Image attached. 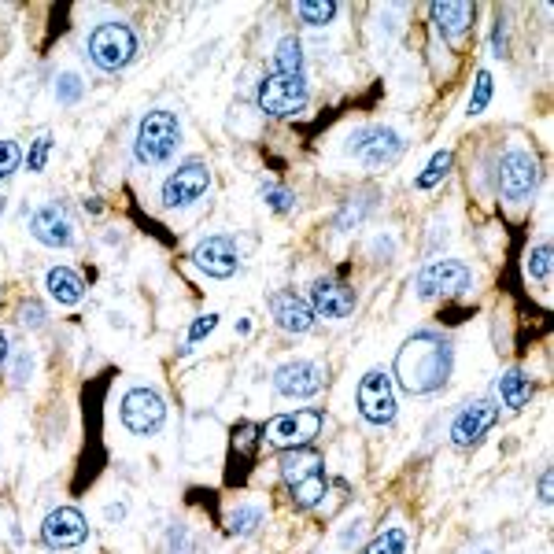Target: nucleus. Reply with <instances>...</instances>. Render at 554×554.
Masks as SVG:
<instances>
[{"instance_id": "obj_1", "label": "nucleus", "mask_w": 554, "mask_h": 554, "mask_svg": "<svg viewBox=\"0 0 554 554\" xmlns=\"http://www.w3.org/2000/svg\"><path fill=\"white\" fill-rule=\"evenodd\" d=\"M451 366H455V348L451 340L440 337V333H414V337L399 348L396 355V385L407 392V396H433L447 385L451 377Z\"/></svg>"}, {"instance_id": "obj_2", "label": "nucleus", "mask_w": 554, "mask_h": 554, "mask_svg": "<svg viewBox=\"0 0 554 554\" xmlns=\"http://www.w3.org/2000/svg\"><path fill=\"white\" fill-rule=\"evenodd\" d=\"M277 466H281V477L285 484L292 488V503L300 506V510H311L326 499V473H322V458L318 451L311 447H292V451H281L277 458Z\"/></svg>"}, {"instance_id": "obj_3", "label": "nucleus", "mask_w": 554, "mask_h": 554, "mask_svg": "<svg viewBox=\"0 0 554 554\" xmlns=\"http://www.w3.org/2000/svg\"><path fill=\"white\" fill-rule=\"evenodd\" d=\"M181 141V122L174 111H148L141 126H137V137H133V156L145 167H156V163H167L174 152H178Z\"/></svg>"}, {"instance_id": "obj_4", "label": "nucleus", "mask_w": 554, "mask_h": 554, "mask_svg": "<svg viewBox=\"0 0 554 554\" xmlns=\"http://www.w3.org/2000/svg\"><path fill=\"white\" fill-rule=\"evenodd\" d=\"M89 60L108 74L130 67L137 60V34L126 23H100L89 34Z\"/></svg>"}, {"instance_id": "obj_5", "label": "nucleus", "mask_w": 554, "mask_h": 554, "mask_svg": "<svg viewBox=\"0 0 554 554\" xmlns=\"http://www.w3.org/2000/svg\"><path fill=\"white\" fill-rule=\"evenodd\" d=\"M536 185H540L536 156L525 148H506L499 159V196L506 204H529Z\"/></svg>"}, {"instance_id": "obj_6", "label": "nucleus", "mask_w": 554, "mask_h": 554, "mask_svg": "<svg viewBox=\"0 0 554 554\" xmlns=\"http://www.w3.org/2000/svg\"><path fill=\"white\" fill-rule=\"evenodd\" d=\"M307 104V82L303 74H266L259 82V108L270 119H289L296 111H303Z\"/></svg>"}, {"instance_id": "obj_7", "label": "nucleus", "mask_w": 554, "mask_h": 554, "mask_svg": "<svg viewBox=\"0 0 554 554\" xmlns=\"http://www.w3.org/2000/svg\"><path fill=\"white\" fill-rule=\"evenodd\" d=\"M318 433H322V414L318 410H292V414H277L274 422H266L263 440L270 447L292 451V447H311Z\"/></svg>"}, {"instance_id": "obj_8", "label": "nucleus", "mask_w": 554, "mask_h": 554, "mask_svg": "<svg viewBox=\"0 0 554 554\" xmlns=\"http://www.w3.org/2000/svg\"><path fill=\"white\" fill-rule=\"evenodd\" d=\"M355 403H359V414L370 425L392 422V418H396V385H392V374H385V370L362 374Z\"/></svg>"}, {"instance_id": "obj_9", "label": "nucleus", "mask_w": 554, "mask_h": 554, "mask_svg": "<svg viewBox=\"0 0 554 554\" xmlns=\"http://www.w3.org/2000/svg\"><path fill=\"white\" fill-rule=\"evenodd\" d=\"M167 422V403L152 388H130L122 396V425L137 436H156Z\"/></svg>"}, {"instance_id": "obj_10", "label": "nucleus", "mask_w": 554, "mask_h": 554, "mask_svg": "<svg viewBox=\"0 0 554 554\" xmlns=\"http://www.w3.org/2000/svg\"><path fill=\"white\" fill-rule=\"evenodd\" d=\"M348 152L362 159V167L385 170L403 156V137L396 130H388V126H366V130L351 137Z\"/></svg>"}, {"instance_id": "obj_11", "label": "nucleus", "mask_w": 554, "mask_h": 554, "mask_svg": "<svg viewBox=\"0 0 554 554\" xmlns=\"http://www.w3.org/2000/svg\"><path fill=\"white\" fill-rule=\"evenodd\" d=\"M470 266L458 263V259H433V263L422 266V274L414 281V289L422 300H433V296H455V292L470 289Z\"/></svg>"}, {"instance_id": "obj_12", "label": "nucleus", "mask_w": 554, "mask_h": 554, "mask_svg": "<svg viewBox=\"0 0 554 554\" xmlns=\"http://www.w3.org/2000/svg\"><path fill=\"white\" fill-rule=\"evenodd\" d=\"M326 385V370L311 359H292L274 370V388L285 399H311Z\"/></svg>"}, {"instance_id": "obj_13", "label": "nucleus", "mask_w": 554, "mask_h": 554, "mask_svg": "<svg viewBox=\"0 0 554 554\" xmlns=\"http://www.w3.org/2000/svg\"><path fill=\"white\" fill-rule=\"evenodd\" d=\"M207 189H211V170H207L200 159H189V163H181V167L163 181V204L189 207V204H196Z\"/></svg>"}, {"instance_id": "obj_14", "label": "nucleus", "mask_w": 554, "mask_h": 554, "mask_svg": "<svg viewBox=\"0 0 554 554\" xmlns=\"http://www.w3.org/2000/svg\"><path fill=\"white\" fill-rule=\"evenodd\" d=\"M495 422H499V407H495L492 399H473V403L458 410L455 422H451V444L455 447L481 444Z\"/></svg>"}, {"instance_id": "obj_15", "label": "nucleus", "mask_w": 554, "mask_h": 554, "mask_svg": "<svg viewBox=\"0 0 554 554\" xmlns=\"http://www.w3.org/2000/svg\"><path fill=\"white\" fill-rule=\"evenodd\" d=\"M85 536H89V525H85L82 510H74V506L52 510L49 518H45V525H41V540L52 551H71V547L85 543Z\"/></svg>"}, {"instance_id": "obj_16", "label": "nucleus", "mask_w": 554, "mask_h": 554, "mask_svg": "<svg viewBox=\"0 0 554 554\" xmlns=\"http://www.w3.org/2000/svg\"><path fill=\"white\" fill-rule=\"evenodd\" d=\"M193 263L204 270L207 277H218V281H226L241 270V252H237V244L233 237H207L193 248Z\"/></svg>"}, {"instance_id": "obj_17", "label": "nucleus", "mask_w": 554, "mask_h": 554, "mask_svg": "<svg viewBox=\"0 0 554 554\" xmlns=\"http://www.w3.org/2000/svg\"><path fill=\"white\" fill-rule=\"evenodd\" d=\"M30 233L34 241H41L45 248H71L74 244V226L63 204H41L30 211Z\"/></svg>"}, {"instance_id": "obj_18", "label": "nucleus", "mask_w": 554, "mask_h": 554, "mask_svg": "<svg viewBox=\"0 0 554 554\" xmlns=\"http://www.w3.org/2000/svg\"><path fill=\"white\" fill-rule=\"evenodd\" d=\"M311 311L318 318H329V322H340L355 311V289H348L344 281H314L311 289Z\"/></svg>"}, {"instance_id": "obj_19", "label": "nucleus", "mask_w": 554, "mask_h": 554, "mask_svg": "<svg viewBox=\"0 0 554 554\" xmlns=\"http://www.w3.org/2000/svg\"><path fill=\"white\" fill-rule=\"evenodd\" d=\"M270 314H274V322L285 329V333H307V329L314 326L311 303L289 289H277L274 296H270Z\"/></svg>"}, {"instance_id": "obj_20", "label": "nucleus", "mask_w": 554, "mask_h": 554, "mask_svg": "<svg viewBox=\"0 0 554 554\" xmlns=\"http://www.w3.org/2000/svg\"><path fill=\"white\" fill-rule=\"evenodd\" d=\"M45 289H49V296L60 307H74V303H82L85 296V281L78 270H71V266H52L49 277H45Z\"/></svg>"}, {"instance_id": "obj_21", "label": "nucleus", "mask_w": 554, "mask_h": 554, "mask_svg": "<svg viewBox=\"0 0 554 554\" xmlns=\"http://www.w3.org/2000/svg\"><path fill=\"white\" fill-rule=\"evenodd\" d=\"M433 19H436V30L447 37V41H455L470 30L473 23V4L466 0H444V4H433Z\"/></svg>"}, {"instance_id": "obj_22", "label": "nucleus", "mask_w": 554, "mask_h": 554, "mask_svg": "<svg viewBox=\"0 0 554 554\" xmlns=\"http://www.w3.org/2000/svg\"><path fill=\"white\" fill-rule=\"evenodd\" d=\"M495 388H499V399H503V407H510V410H521L532 399V392H536L532 377H525L521 370H506V374L495 381Z\"/></svg>"}, {"instance_id": "obj_23", "label": "nucleus", "mask_w": 554, "mask_h": 554, "mask_svg": "<svg viewBox=\"0 0 554 554\" xmlns=\"http://www.w3.org/2000/svg\"><path fill=\"white\" fill-rule=\"evenodd\" d=\"M277 74H303V45L296 37H281L274 52Z\"/></svg>"}, {"instance_id": "obj_24", "label": "nucleus", "mask_w": 554, "mask_h": 554, "mask_svg": "<svg viewBox=\"0 0 554 554\" xmlns=\"http://www.w3.org/2000/svg\"><path fill=\"white\" fill-rule=\"evenodd\" d=\"M226 525H229V532H233V536H252V532L263 525V506L241 503L237 510H229Z\"/></svg>"}, {"instance_id": "obj_25", "label": "nucleus", "mask_w": 554, "mask_h": 554, "mask_svg": "<svg viewBox=\"0 0 554 554\" xmlns=\"http://www.w3.org/2000/svg\"><path fill=\"white\" fill-rule=\"evenodd\" d=\"M296 15H300V23H307V26H326V23H333L337 4H333V0H300V4H296Z\"/></svg>"}, {"instance_id": "obj_26", "label": "nucleus", "mask_w": 554, "mask_h": 554, "mask_svg": "<svg viewBox=\"0 0 554 554\" xmlns=\"http://www.w3.org/2000/svg\"><path fill=\"white\" fill-rule=\"evenodd\" d=\"M451 163H455V156H451V152H436L433 159H429V167L422 170V174H418V181H414V185H418V189H433V185H440V181L447 178V170H451Z\"/></svg>"}, {"instance_id": "obj_27", "label": "nucleus", "mask_w": 554, "mask_h": 554, "mask_svg": "<svg viewBox=\"0 0 554 554\" xmlns=\"http://www.w3.org/2000/svg\"><path fill=\"white\" fill-rule=\"evenodd\" d=\"M525 274L532 281H547L551 277V244L543 241L536 248H529V255H525Z\"/></svg>"}, {"instance_id": "obj_28", "label": "nucleus", "mask_w": 554, "mask_h": 554, "mask_svg": "<svg viewBox=\"0 0 554 554\" xmlns=\"http://www.w3.org/2000/svg\"><path fill=\"white\" fill-rule=\"evenodd\" d=\"M362 554H407V529H385Z\"/></svg>"}, {"instance_id": "obj_29", "label": "nucleus", "mask_w": 554, "mask_h": 554, "mask_svg": "<svg viewBox=\"0 0 554 554\" xmlns=\"http://www.w3.org/2000/svg\"><path fill=\"white\" fill-rule=\"evenodd\" d=\"M492 74L477 71V82H473V97H470V115H481L488 104H492Z\"/></svg>"}, {"instance_id": "obj_30", "label": "nucleus", "mask_w": 554, "mask_h": 554, "mask_svg": "<svg viewBox=\"0 0 554 554\" xmlns=\"http://www.w3.org/2000/svg\"><path fill=\"white\" fill-rule=\"evenodd\" d=\"M19 163H23V152H19V145H15V141H0V181L8 178V174H15V170H19Z\"/></svg>"}, {"instance_id": "obj_31", "label": "nucleus", "mask_w": 554, "mask_h": 554, "mask_svg": "<svg viewBox=\"0 0 554 554\" xmlns=\"http://www.w3.org/2000/svg\"><path fill=\"white\" fill-rule=\"evenodd\" d=\"M255 433H259L255 425H248V422L237 425V433H233V458H237V455H244V458L252 455L255 440H259V436H255Z\"/></svg>"}, {"instance_id": "obj_32", "label": "nucleus", "mask_w": 554, "mask_h": 554, "mask_svg": "<svg viewBox=\"0 0 554 554\" xmlns=\"http://www.w3.org/2000/svg\"><path fill=\"white\" fill-rule=\"evenodd\" d=\"M263 200L274 207L277 215H289V211H292V193H289V189H281V185H266Z\"/></svg>"}, {"instance_id": "obj_33", "label": "nucleus", "mask_w": 554, "mask_h": 554, "mask_svg": "<svg viewBox=\"0 0 554 554\" xmlns=\"http://www.w3.org/2000/svg\"><path fill=\"white\" fill-rule=\"evenodd\" d=\"M49 148H52V137L49 133H41V137H37L34 141V148H30V156H26V167L34 170H45V159H49Z\"/></svg>"}, {"instance_id": "obj_34", "label": "nucleus", "mask_w": 554, "mask_h": 554, "mask_svg": "<svg viewBox=\"0 0 554 554\" xmlns=\"http://www.w3.org/2000/svg\"><path fill=\"white\" fill-rule=\"evenodd\" d=\"M56 97H60V104H78V97H82L78 74H63L60 85H56Z\"/></svg>"}, {"instance_id": "obj_35", "label": "nucleus", "mask_w": 554, "mask_h": 554, "mask_svg": "<svg viewBox=\"0 0 554 554\" xmlns=\"http://www.w3.org/2000/svg\"><path fill=\"white\" fill-rule=\"evenodd\" d=\"M215 326H218V314H204V318H196L193 329H189V344H196V340H204Z\"/></svg>"}, {"instance_id": "obj_36", "label": "nucleus", "mask_w": 554, "mask_h": 554, "mask_svg": "<svg viewBox=\"0 0 554 554\" xmlns=\"http://www.w3.org/2000/svg\"><path fill=\"white\" fill-rule=\"evenodd\" d=\"M19 314H23V318H19L23 326H34V329L45 326V311H41V303H34V300L23 303V311H19Z\"/></svg>"}, {"instance_id": "obj_37", "label": "nucleus", "mask_w": 554, "mask_h": 554, "mask_svg": "<svg viewBox=\"0 0 554 554\" xmlns=\"http://www.w3.org/2000/svg\"><path fill=\"white\" fill-rule=\"evenodd\" d=\"M506 52V30H503V19H495L492 26V56H503Z\"/></svg>"}, {"instance_id": "obj_38", "label": "nucleus", "mask_w": 554, "mask_h": 554, "mask_svg": "<svg viewBox=\"0 0 554 554\" xmlns=\"http://www.w3.org/2000/svg\"><path fill=\"white\" fill-rule=\"evenodd\" d=\"M540 499H543V503H551V499H554V495H551V470L540 477Z\"/></svg>"}, {"instance_id": "obj_39", "label": "nucleus", "mask_w": 554, "mask_h": 554, "mask_svg": "<svg viewBox=\"0 0 554 554\" xmlns=\"http://www.w3.org/2000/svg\"><path fill=\"white\" fill-rule=\"evenodd\" d=\"M104 518H108V521H122V518H126V506H122V503L108 506V510H104Z\"/></svg>"}, {"instance_id": "obj_40", "label": "nucleus", "mask_w": 554, "mask_h": 554, "mask_svg": "<svg viewBox=\"0 0 554 554\" xmlns=\"http://www.w3.org/2000/svg\"><path fill=\"white\" fill-rule=\"evenodd\" d=\"M4 359H8V337L0 333V366H4Z\"/></svg>"}, {"instance_id": "obj_41", "label": "nucleus", "mask_w": 554, "mask_h": 554, "mask_svg": "<svg viewBox=\"0 0 554 554\" xmlns=\"http://www.w3.org/2000/svg\"><path fill=\"white\" fill-rule=\"evenodd\" d=\"M0 211H4V196H0Z\"/></svg>"}, {"instance_id": "obj_42", "label": "nucleus", "mask_w": 554, "mask_h": 554, "mask_svg": "<svg viewBox=\"0 0 554 554\" xmlns=\"http://www.w3.org/2000/svg\"><path fill=\"white\" fill-rule=\"evenodd\" d=\"M481 554H492V551H481Z\"/></svg>"}]
</instances>
